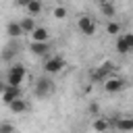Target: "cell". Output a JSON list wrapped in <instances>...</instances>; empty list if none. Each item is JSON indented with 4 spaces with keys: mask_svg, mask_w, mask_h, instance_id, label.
I'll return each mask as SVG.
<instances>
[{
    "mask_svg": "<svg viewBox=\"0 0 133 133\" xmlns=\"http://www.w3.org/2000/svg\"><path fill=\"white\" fill-rule=\"evenodd\" d=\"M25 8H27V12L33 17V15H37V12L42 10V2H39V0H27Z\"/></svg>",
    "mask_w": 133,
    "mask_h": 133,
    "instance_id": "2e32d148",
    "label": "cell"
},
{
    "mask_svg": "<svg viewBox=\"0 0 133 133\" xmlns=\"http://www.w3.org/2000/svg\"><path fill=\"white\" fill-rule=\"evenodd\" d=\"M64 66H66V62H64L62 56H50V58L44 62V73H46V75H56V73H60Z\"/></svg>",
    "mask_w": 133,
    "mask_h": 133,
    "instance_id": "3957f363",
    "label": "cell"
},
{
    "mask_svg": "<svg viewBox=\"0 0 133 133\" xmlns=\"http://www.w3.org/2000/svg\"><path fill=\"white\" fill-rule=\"evenodd\" d=\"M116 52H118V54H129V52H131L123 35H121V37H116Z\"/></svg>",
    "mask_w": 133,
    "mask_h": 133,
    "instance_id": "e0dca14e",
    "label": "cell"
},
{
    "mask_svg": "<svg viewBox=\"0 0 133 133\" xmlns=\"http://www.w3.org/2000/svg\"><path fill=\"white\" fill-rule=\"evenodd\" d=\"M106 31L112 33V35H116V33H121V25H118L116 21H110V23L106 25Z\"/></svg>",
    "mask_w": 133,
    "mask_h": 133,
    "instance_id": "ac0fdd59",
    "label": "cell"
},
{
    "mask_svg": "<svg viewBox=\"0 0 133 133\" xmlns=\"http://www.w3.org/2000/svg\"><path fill=\"white\" fill-rule=\"evenodd\" d=\"M50 50H52L50 42H31V44H29V52H31L33 56H46Z\"/></svg>",
    "mask_w": 133,
    "mask_h": 133,
    "instance_id": "9c48e42d",
    "label": "cell"
},
{
    "mask_svg": "<svg viewBox=\"0 0 133 133\" xmlns=\"http://www.w3.org/2000/svg\"><path fill=\"white\" fill-rule=\"evenodd\" d=\"M100 12L104 15V17H114L116 15V6L112 4V2H100Z\"/></svg>",
    "mask_w": 133,
    "mask_h": 133,
    "instance_id": "5bb4252c",
    "label": "cell"
},
{
    "mask_svg": "<svg viewBox=\"0 0 133 133\" xmlns=\"http://www.w3.org/2000/svg\"><path fill=\"white\" fill-rule=\"evenodd\" d=\"M110 125L116 131H133V116H116V118H110Z\"/></svg>",
    "mask_w": 133,
    "mask_h": 133,
    "instance_id": "ba28073f",
    "label": "cell"
},
{
    "mask_svg": "<svg viewBox=\"0 0 133 133\" xmlns=\"http://www.w3.org/2000/svg\"><path fill=\"white\" fill-rule=\"evenodd\" d=\"M21 98H23L21 87H10V85L4 83V87H2V102H4L6 106H10L15 100H21Z\"/></svg>",
    "mask_w": 133,
    "mask_h": 133,
    "instance_id": "5b68a950",
    "label": "cell"
},
{
    "mask_svg": "<svg viewBox=\"0 0 133 133\" xmlns=\"http://www.w3.org/2000/svg\"><path fill=\"white\" fill-rule=\"evenodd\" d=\"M52 15H54L56 19H64V17H66V8H64V6H56V8L52 10Z\"/></svg>",
    "mask_w": 133,
    "mask_h": 133,
    "instance_id": "d6986e66",
    "label": "cell"
},
{
    "mask_svg": "<svg viewBox=\"0 0 133 133\" xmlns=\"http://www.w3.org/2000/svg\"><path fill=\"white\" fill-rule=\"evenodd\" d=\"M0 133H15V127H12L10 123H6V121H4V123L0 125Z\"/></svg>",
    "mask_w": 133,
    "mask_h": 133,
    "instance_id": "ffe728a7",
    "label": "cell"
},
{
    "mask_svg": "<svg viewBox=\"0 0 133 133\" xmlns=\"http://www.w3.org/2000/svg\"><path fill=\"white\" fill-rule=\"evenodd\" d=\"M110 127H112V125H110V118H104V116H100V118H96V121L91 123V129H94L96 133H106Z\"/></svg>",
    "mask_w": 133,
    "mask_h": 133,
    "instance_id": "30bf717a",
    "label": "cell"
},
{
    "mask_svg": "<svg viewBox=\"0 0 133 133\" xmlns=\"http://www.w3.org/2000/svg\"><path fill=\"white\" fill-rule=\"evenodd\" d=\"M8 108H10V110H12L15 114H21V112H25V110H27L29 106H27V102H25V100L21 98V100H15V102H12V104H10Z\"/></svg>",
    "mask_w": 133,
    "mask_h": 133,
    "instance_id": "9a60e30c",
    "label": "cell"
},
{
    "mask_svg": "<svg viewBox=\"0 0 133 133\" xmlns=\"http://www.w3.org/2000/svg\"><path fill=\"white\" fill-rule=\"evenodd\" d=\"M19 23H21V27H23V33H29V35H31V33L35 31V27H37L33 17H25V19H21Z\"/></svg>",
    "mask_w": 133,
    "mask_h": 133,
    "instance_id": "7c38bea8",
    "label": "cell"
},
{
    "mask_svg": "<svg viewBox=\"0 0 133 133\" xmlns=\"http://www.w3.org/2000/svg\"><path fill=\"white\" fill-rule=\"evenodd\" d=\"M112 69H114V64L110 62V60H106V62H102L98 69H94L91 71V81L94 83H106V79H108V75L112 73Z\"/></svg>",
    "mask_w": 133,
    "mask_h": 133,
    "instance_id": "7a4b0ae2",
    "label": "cell"
},
{
    "mask_svg": "<svg viewBox=\"0 0 133 133\" xmlns=\"http://www.w3.org/2000/svg\"><path fill=\"white\" fill-rule=\"evenodd\" d=\"M6 33H8L10 37H19V35H23V27H21V23L10 21V23L6 25Z\"/></svg>",
    "mask_w": 133,
    "mask_h": 133,
    "instance_id": "4fadbf2b",
    "label": "cell"
},
{
    "mask_svg": "<svg viewBox=\"0 0 133 133\" xmlns=\"http://www.w3.org/2000/svg\"><path fill=\"white\" fill-rule=\"evenodd\" d=\"M89 112H91V114H94V116H96V114H98V112H100V106H98V104H96V102H94V104H89Z\"/></svg>",
    "mask_w": 133,
    "mask_h": 133,
    "instance_id": "7402d4cb",
    "label": "cell"
},
{
    "mask_svg": "<svg viewBox=\"0 0 133 133\" xmlns=\"http://www.w3.org/2000/svg\"><path fill=\"white\" fill-rule=\"evenodd\" d=\"M123 37H125V42H127V46H129V50L133 52V33H123Z\"/></svg>",
    "mask_w": 133,
    "mask_h": 133,
    "instance_id": "44dd1931",
    "label": "cell"
},
{
    "mask_svg": "<svg viewBox=\"0 0 133 133\" xmlns=\"http://www.w3.org/2000/svg\"><path fill=\"white\" fill-rule=\"evenodd\" d=\"M25 77H27V69H25V64L15 62V64H10L8 71H6V85H10V87H19V85L25 81Z\"/></svg>",
    "mask_w": 133,
    "mask_h": 133,
    "instance_id": "6da1fadb",
    "label": "cell"
},
{
    "mask_svg": "<svg viewBox=\"0 0 133 133\" xmlns=\"http://www.w3.org/2000/svg\"><path fill=\"white\" fill-rule=\"evenodd\" d=\"M77 27H79V31H81L83 35H94V33H96V21H94L91 17H87V15L79 17Z\"/></svg>",
    "mask_w": 133,
    "mask_h": 133,
    "instance_id": "8992f818",
    "label": "cell"
},
{
    "mask_svg": "<svg viewBox=\"0 0 133 133\" xmlns=\"http://www.w3.org/2000/svg\"><path fill=\"white\" fill-rule=\"evenodd\" d=\"M125 85H127V81H125L123 77H108L106 83H104V89H106L108 94H116V91L125 89Z\"/></svg>",
    "mask_w": 133,
    "mask_h": 133,
    "instance_id": "52a82bcc",
    "label": "cell"
},
{
    "mask_svg": "<svg viewBox=\"0 0 133 133\" xmlns=\"http://www.w3.org/2000/svg\"><path fill=\"white\" fill-rule=\"evenodd\" d=\"M52 89H54V85H52V81L48 79V77H39L37 81H35V96L37 98H46V96H50L52 94Z\"/></svg>",
    "mask_w": 133,
    "mask_h": 133,
    "instance_id": "277c9868",
    "label": "cell"
},
{
    "mask_svg": "<svg viewBox=\"0 0 133 133\" xmlns=\"http://www.w3.org/2000/svg\"><path fill=\"white\" fill-rule=\"evenodd\" d=\"M31 42H50V33L46 27H35V31L31 33Z\"/></svg>",
    "mask_w": 133,
    "mask_h": 133,
    "instance_id": "8fae6325",
    "label": "cell"
}]
</instances>
